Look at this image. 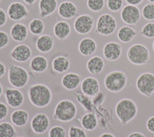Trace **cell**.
<instances>
[{"label":"cell","mask_w":154,"mask_h":137,"mask_svg":"<svg viewBox=\"0 0 154 137\" xmlns=\"http://www.w3.org/2000/svg\"><path fill=\"white\" fill-rule=\"evenodd\" d=\"M28 97L33 106L38 108H43L51 103L52 93L48 86L38 83L30 86L28 90Z\"/></svg>","instance_id":"cell-1"},{"label":"cell","mask_w":154,"mask_h":137,"mask_svg":"<svg viewBox=\"0 0 154 137\" xmlns=\"http://www.w3.org/2000/svg\"><path fill=\"white\" fill-rule=\"evenodd\" d=\"M137 112L138 108L135 102L128 98L120 100L115 106L116 115L122 125H126L134 120Z\"/></svg>","instance_id":"cell-2"},{"label":"cell","mask_w":154,"mask_h":137,"mask_svg":"<svg viewBox=\"0 0 154 137\" xmlns=\"http://www.w3.org/2000/svg\"><path fill=\"white\" fill-rule=\"evenodd\" d=\"M77 111L76 105L73 102L69 99H63L55 106L52 117L58 121L67 123L76 117Z\"/></svg>","instance_id":"cell-3"},{"label":"cell","mask_w":154,"mask_h":137,"mask_svg":"<svg viewBox=\"0 0 154 137\" xmlns=\"http://www.w3.org/2000/svg\"><path fill=\"white\" fill-rule=\"evenodd\" d=\"M128 81L127 73L121 70H114L105 77L103 84L105 88L111 93H119L126 87Z\"/></svg>","instance_id":"cell-4"},{"label":"cell","mask_w":154,"mask_h":137,"mask_svg":"<svg viewBox=\"0 0 154 137\" xmlns=\"http://www.w3.org/2000/svg\"><path fill=\"white\" fill-rule=\"evenodd\" d=\"M126 56L128 61L135 65H143L150 62L149 50L141 43L132 44L127 50Z\"/></svg>","instance_id":"cell-5"},{"label":"cell","mask_w":154,"mask_h":137,"mask_svg":"<svg viewBox=\"0 0 154 137\" xmlns=\"http://www.w3.org/2000/svg\"><path fill=\"white\" fill-rule=\"evenodd\" d=\"M8 81L13 87L20 89L25 87L29 82L28 72L23 67L11 64L8 68Z\"/></svg>","instance_id":"cell-6"},{"label":"cell","mask_w":154,"mask_h":137,"mask_svg":"<svg viewBox=\"0 0 154 137\" xmlns=\"http://www.w3.org/2000/svg\"><path fill=\"white\" fill-rule=\"evenodd\" d=\"M117 26V21L114 17L109 13H103L97 18L95 31L100 35L108 36L116 31Z\"/></svg>","instance_id":"cell-7"},{"label":"cell","mask_w":154,"mask_h":137,"mask_svg":"<svg viewBox=\"0 0 154 137\" xmlns=\"http://www.w3.org/2000/svg\"><path fill=\"white\" fill-rule=\"evenodd\" d=\"M135 86L140 94L150 97L154 93V74L150 72L140 74L136 80Z\"/></svg>","instance_id":"cell-8"},{"label":"cell","mask_w":154,"mask_h":137,"mask_svg":"<svg viewBox=\"0 0 154 137\" xmlns=\"http://www.w3.org/2000/svg\"><path fill=\"white\" fill-rule=\"evenodd\" d=\"M94 19L88 14L78 16L73 22V28L75 32L80 35H85L91 31L93 28Z\"/></svg>","instance_id":"cell-9"},{"label":"cell","mask_w":154,"mask_h":137,"mask_svg":"<svg viewBox=\"0 0 154 137\" xmlns=\"http://www.w3.org/2000/svg\"><path fill=\"white\" fill-rule=\"evenodd\" d=\"M120 16L126 25H137L140 21L141 11L137 6L127 4L122 8Z\"/></svg>","instance_id":"cell-10"},{"label":"cell","mask_w":154,"mask_h":137,"mask_svg":"<svg viewBox=\"0 0 154 137\" xmlns=\"http://www.w3.org/2000/svg\"><path fill=\"white\" fill-rule=\"evenodd\" d=\"M8 17L13 21H20L28 17L29 11L26 7L20 2L14 1L10 3L7 8Z\"/></svg>","instance_id":"cell-11"},{"label":"cell","mask_w":154,"mask_h":137,"mask_svg":"<svg viewBox=\"0 0 154 137\" xmlns=\"http://www.w3.org/2000/svg\"><path fill=\"white\" fill-rule=\"evenodd\" d=\"M30 126L34 133L36 134H42L49 129L50 120L46 114L38 112L32 118Z\"/></svg>","instance_id":"cell-12"},{"label":"cell","mask_w":154,"mask_h":137,"mask_svg":"<svg viewBox=\"0 0 154 137\" xmlns=\"http://www.w3.org/2000/svg\"><path fill=\"white\" fill-rule=\"evenodd\" d=\"M7 105L12 108L20 107L24 102V95L23 93L16 88H7L4 93Z\"/></svg>","instance_id":"cell-13"},{"label":"cell","mask_w":154,"mask_h":137,"mask_svg":"<svg viewBox=\"0 0 154 137\" xmlns=\"http://www.w3.org/2000/svg\"><path fill=\"white\" fill-rule=\"evenodd\" d=\"M32 56V50L25 44H19L15 46L10 53V56L14 61L18 62H25Z\"/></svg>","instance_id":"cell-14"},{"label":"cell","mask_w":154,"mask_h":137,"mask_svg":"<svg viewBox=\"0 0 154 137\" xmlns=\"http://www.w3.org/2000/svg\"><path fill=\"white\" fill-rule=\"evenodd\" d=\"M82 93L89 97H93L100 91V84L98 80L93 76L84 78L80 85Z\"/></svg>","instance_id":"cell-15"},{"label":"cell","mask_w":154,"mask_h":137,"mask_svg":"<svg viewBox=\"0 0 154 137\" xmlns=\"http://www.w3.org/2000/svg\"><path fill=\"white\" fill-rule=\"evenodd\" d=\"M122 53V46L116 41H109L106 43L102 50L104 58L109 61H115L120 58Z\"/></svg>","instance_id":"cell-16"},{"label":"cell","mask_w":154,"mask_h":137,"mask_svg":"<svg viewBox=\"0 0 154 137\" xmlns=\"http://www.w3.org/2000/svg\"><path fill=\"white\" fill-rule=\"evenodd\" d=\"M58 15L64 19H71L78 15V8L69 1H64L60 4L57 8Z\"/></svg>","instance_id":"cell-17"},{"label":"cell","mask_w":154,"mask_h":137,"mask_svg":"<svg viewBox=\"0 0 154 137\" xmlns=\"http://www.w3.org/2000/svg\"><path fill=\"white\" fill-rule=\"evenodd\" d=\"M81 76L74 72H69L64 75L61 80L63 87L68 91L75 90L81 83Z\"/></svg>","instance_id":"cell-18"},{"label":"cell","mask_w":154,"mask_h":137,"mask_svg":"<svg viewBox=\"0 0 154 137\" xmlns=\"http://www.w3.org/2000/svg\"><path fill=\"white\" fill-rule=\"evenodd\" d=\"M78 51L84 56H90L93 55L97 50V43L91 37L82 38L78 46Z\"/></svg>","instance_id":"cell-19"},{"label":"cell","mask_w":154,"mask_h":137,"mask_svg":"<svg viewBox=\"0 0 154 137\" xmlns=\"http://www.w3.org/2000/svg\"><path fill=\"white\" fill-rule=\"evenodd\" d=\"M11 38L16 42H22L25 41L28 35V28L27 26L20 22L14 23L10 31Z\"/></svg>","instance_id":"cell-20"},{"label":"cell","mask_w":154,"mask_h":137,"mask_svg":"<svg viewBox=\"0 0 154 137\" xmlns=\"http://www.w3.org/2000/svg\"><path fill=\"white\" fill-rule=\"evenodd\" d=\"M54 46V40L48 34H42L35 41V47L41 53H46L52 50Z\"/></svg>","instance_id":"cell-21"},{"label":"cell","mask_w":154,"mask_h":137,"mask_svg":"<svg viewBox=\"0 0 154 137\" xmlns=\"http://www.w3.org/2000/svg\"><path fill=\"white\" fill-rule=\"evenodd\" d=\"M39 16L41 18L52 14L58 8L57 0H40L38 2Z\"/></svg>","instance_id":"cell-22"},{"label":"cell","mask_w":154,"mask_h":137,"mask_svg":"<svg viewBox=\"0 0 154 137\" xmlns=\"http://www.w3.org/2000/svg\"><path fill=\"white\" fill-rule=\"evenodd\" d=\"M105 62L103 58L98 55H94L88 59L86 63L88 72L93 75L100 74L103 70Z\"/></svg>","instance_id":"cell-23"},{"label":"cell","mask_w":154,"mask_h":137,"mask_svg":"<svg viewBox=\"0 0 154 137\" xmlns=\"http://www.w3.org/2000/svg\"><path fill=\"white\" fill-rule=\"evenodd\" d=\"M29 113L27 111L22 109H17L13 111L10 115L11 123L17 127H24L29 120Z\"/></svg>","instance_id":"cell-24"},{"label":"cell","mask_w":154,"mask_h":137,"mask_svg":"<svg viewBox=\"0 0 154 137\" xmlns=\"http://www.w3.org/2000/svg\"><path fill=\"white\" fill-rule=\"evenodd\" d=\"M53 32L57 39L60 40H65L70 34V25L65 20L58 21L54 25Z\"/></svg>","instance_id":"cell-25"},{"label":"cell","mask_w":154,"mask_h":137,"mask_svg":"<svg viewBox=\"0 0 154 137\" xmlns=\"http://www.w3.org/2000/svg\"><path fill=\"white\" fill-rule=\"evenodd\" d=\"M48 59L40 55L33 56L29 62V68L34 73H40L45 72L48 67Z\"/></svg>","instance_id":"cell-26"},{"label":"cell","mask_w":154,"mask_h":137,"mask_svg":"<svg viewBox=\"0 0 154 137\" xmlns=\"http://www.w3.org/2000/svg\"><path fill=\"white\" fill-rule=\"evenodd\" d=\"M98 118L93 112H87L81 118L82 127L87 131H93L98 126Z\"/></svg>","instance_id":"cell-27"},{"label":"cell","mask_w":154,"mask_h":137,"mask_svg":"<svg viewBox=\"0 0 154 137\" xmlns=\"http://www.w3.org/2000/svg\"><path fill=\"white\" fill-rule=\"evenodd\" d=\"M70 67V60L64 55L57 56L52 61V70L56 73H63L67 72Z\"/></svg>","instance_id":"cell-28"},{"label":"cell","mask_w":154,"mask_h":137,"mask_svg":"<svg viewBox=\"0 0 154 137\" xmlns=\"http://www.w3.org/2000/svg\"><path fill=\"white\" fill-rule=\"evenodd\" d=\"M137 31L129 25L122 26L117 31V37L119 41L123 43L131 41L137 35Z\"/></svg>","instance_id":"cell-29"},{"label":"cell","mask_w":154,"mask_h":137,"mask_svg":"<svg viewBox=\"0 0 154 137\" xmlns=\"http://www.w3.org/2000/svg\"><path fill=\"white\" fill-rule=\"evenodd\" d=\"M74 96L76 98L77 102L81 105L84 110L87 112H93L94 106L93 104L91 99L87 96L85 95L81 91H75Z\"/></svg>","instance_id":"cell-30"},{"label":"cell","mask_w":154,"mask_h":137,"mask_svg":"<svg viewBox=\"0 0 154 137\" xmlns=\"http://www.w3.org/2000/svg\"><path fill=\"white\" fill-rule=\"evenodd\" d=\"M28 29L32 35H39L44 31L45 24L41 19L34 18L29 23Z\"/></svg>","instance_id":"cell-31"},{"label":"cell","mask_w":154,"mask_h":137,"mask_svg":"<svg viewBox=\"0 0 154 137\" xmlns=\"http://www.w3.org/2000/svg\"><path fill=\"white\" fill-rule=\"evenodd\" d=\"M16 130L14 125L7 121L0 123V137H16Z\"/></svg>","instance_id":"cell-32"},{"label":"cell","mask_w":154,"mask_h":137,"mask_svg":"<svg viewBox=\"0 0 154 137\" xmlns=\"http://www.w3.org/2000/svg\"><path fill=\"white\" fill-rule=\"evenodd\" d=\"M141 14L145 20H154V4L148 3L144 5L141 10Z\"/></svg>","instance_id":"cell-33"},{"label":"cell","mask_w":154,"mask_h":137,"mask_svg":"<svg viewBox=\"0 0 154 137\" xmlns=\"http://www.w3.org/2000/svg\"><path fill=\"white\" fill-rule=\"evenodd\" d=\"M87 6L93 12H99L105 7V0H87Z\"/></svg>","instance_id":"cell-34"},{"label":"cell","mask_w":154,"mask_h":137,"mask_svg":"<svg viewBox=\"0 0 154 137\" xmlns=\"http://www.w3.org/2000/svg\"><path fill=\"white\" fill-rule=\"evenodd\" d=\"M140 34L145 38H154V22H149L146 23L142 27Z\"/></svg>","instance_id":"cell-35"},{"label":"cell","mask_w":154,"mask_h":137,"mask_svg":"<svg viewBox=\"0 0 154 137\" xmlns=\"http://www.w3.org/2000/svg\"><path fill=\"white\" fill-rule=\"evenodd\" d=\"M69 137H87L85 130L79 126L72 125L69 128Z\"/></svg>","instance_id":"cell-36"},{"label":"cell","mask_w":154,"mask_h":137,"mask_svg":"<svg viewBox=\"0 0 154 137\" xmlns=\"http://www.w3.org/2000/svg\"><path fill=\"white\" fill-rule=\"evenodd\" d=\"M66 129L61 126H54L48 131V137H66Z\"/></svg>","instance_id":"cell-37"},{"label":"cell","mask_w":154,"mask_h":137,"mask_svg":"<svg viewBox=\"0 0 154 137\" xmlns=\"http://www.w3.org/2000/svg\"><path fill=\"white\" fill-rule=\"evenodd\" d=\"M123 0H106L108 9L112 12H117L122 10Z\"/></svg>","instance_id":"cell-38"},{"label":"cell","mask_w":154,"mask_h":137,"mask_svg":"<svg viewBox=\"0 0 154 137\" xmlns=\"http://www.w3.org/2000/svg\"><path fill=\"white\" fill-rule=\"evenodd\" d=\"M105 95L104 93L102 91H99L95 96L92 97L91 99L92 102L94 107L99 108L101 106V105L103 103L105 99Z\"/></svg>","instance_id":"cell-39"},{"label":"cell","mask_w":154,"mask_h":137,"mask_svg":"<svg viewBox=\"0 0 154 137\" xmlns=\"http://www.w3.org/2000/svg\"><path fill=\"white\" fill-rule=\"evenodd\" d=\"M10 42V36L5 31L0 30V49L5 47Z\"/></svg>","instance_id":"cell-40"},{"label":"cell","mask_w":154,"mask_h":137,"mask_svg":"<svg viewBox=\"0 0 154 137\" xmlns=\"http://www.w3.org/2000/svg\"><path fill=\"white\" fill-rule=\"evenodd\" d=\"M8 114V108L4 102H0V121L4 120Z\"/></svg>","instance_id":"cell-41"},{"label":"cell","mask_w":154,"mask_h":137,"mask_svg":"<svg viewBox=\"0 0 154 137\" xmlns=\"http://www.w3.org/2000/svg\"><path fill=\"white\" fill-rule=\"evenodd\" d=\"M146 125L148 131L152 133H154V115L147 119Z\"/></svg>","instance_id":"cell-42"},{"label":"cell","mask_w":154,"mask_h":137,"mask_svg":"<svg viewBox=\"0 0 154 137\" xmlns=\"http://www.w3.org/2000/svg\"><path fill=\"white\" fill-rule=\"evenodd\" d=\"M7 20V14L1 8H0V27L5 25Z\"/></svg>","instance_id":"cell-43"},{"label":"cell","mask_w":154,"mask_h":137,"mask_svg":"<svg viewBox=\"0 0 154 137\" xmlns=\"http://www.w3.org/2000/svg\"><path fill=\"white\" fill-rule=\"evenodd\" d=\"M6 71L7 69L5 64L2 62L0 61V78L3 77L5 75Z\"/></svg>","instance_id":"cell-44"},{"label":"cell","mask_w":154,"mask_h":137,"mask_svg":"<svg viewBox=\"0 0 154 137\" xmlns=\"http://www.w3.org/2000/svg\"><path fill=\"white\" fill-rule=\"evenodd\" d=\"M125 1L129 5H133L137 6L141 4L143 1V0H125Z\"/></svg>","instance_id":"cell-45"},{"label":"cell","mask_w":154,"mask_h":137,"mask_svg":"<svg viewBox=\"0 0 154 137\" xmlns=\"http://www.w3.org/2000/svg\"><path fill=\"white\" fill-rule=\"evenodd\" d=\"M127 137H146L144 134L139 132H133L129 134Z\"/></svg>","instance_id":"cell-46"},{"label":"cell","mask_w":154,"mask_h":137,"mask_svg":"<svg viewBox=\"0 0 154 137\" xmlns=\"http://www.w3.org/2000/svg\"><path fill=\"white\" fill-rule=\"evenodd\" d=\"M99 137H116L113 134L109 132H105L102 133Z\"/></svg>","instance_id":"cell-47"},{"label":"cell","mask_w":154,"mask_h":137,"mask_svg":"<svg viewBox=\"0 0 154 137\" xmlns=\"http://www.w3.org/2000/svg\"><path fill=\"white\" fill-rule=\"evenodd\" d=\"M25 4L28 5H32L34 4L37 0H22Z\"/></svg>","instance_id":"cell-48"},{"label":"cell","mask_w":154,"mask_h":137,"mask_svg":"<svg viewBox=\"0 0 154 137\" xmlns=\"http://www.w3.org/2000/svg\"><path fill=\"white\" fill-rule=\"evenodd\" d=\"M4 93V88H3V86L0 83V97H1V96Z\"/></svg>","instance_id":"cell-49"},{"label":"cell","mask_w":154,"mask_h":137,"mask_svg":"<svg viewBox=\"0 0 154 137\" xmlns=\"http://www.w3.org/2000/svg\"><path fill=\"white\" fill-rule=\"evenodd\" d=\"M147 1H149L150 3H153L154 4V0H147Z\"/></svg>","instance_id":"cell-50"},{"label":"cell","mask_w":154,"mask_h":137,"mask_svg":"<svg viewBox=\"0 0 154 137\" xmlns=\"http://www.w3.org/2000/svg\"><path fill=\"white\" fill-rule=\"evenodd\" d=\"M152 49H153V50L154 51V40L153 41V43H152Z\"/></svg>","instance_id":"cell-51"},{"label":"cell","mask_w":154,"mask_h":137,"mask_svg":"<svg viewBox=\"0 0 154 137\" xmlns=\"http://www.w3.org/2000/svg\"><path fill=\"white\" fill-rule=\"evenodd\" d=\"M16 137H25V136H16Z\"/></svg>","instance_id":"cell-52"},{"label":"cell","mask_w":154,"mask_h":137,"mask_svg":"<svg viewBox=\"0 0 154 137\" xmlns=\"http://www.w3.org/2000/svg\"><path fill=\"white\" fill-rule=\"evenodd\" d=\"M1 1H2V0H0V3L1 2Z\"/></svg>","instance_id":"cell-53"}]
</instances>
